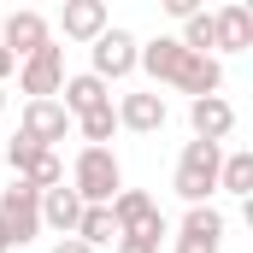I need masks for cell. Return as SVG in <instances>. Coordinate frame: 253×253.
<instances>
[{
  "label": "cell",
  "instance_id": "11",
  "mask_svg": "<svg viewBox=\"0 0 253 253\" xmlns=\"http://www.w3.org/2000/svg\"><path fill=\"white\" fill-rule=\"evenodd\" d=\"M177 253H224V212L218 206H189V218L177 230Z\"/></svg>",
  "mask_w": 253,
  "mask_h": 253
},
{
  "label": "cell",
  "instance_id": "5",
  "mask_svg": "<svg viewBox=\"0 0 253 253\" xmlns=\"http://www.w3.org/2000/svg\"><path fill=\"white\" fill-rule=\"evenodd\" d=\"M135 53H141V42H135L129 30H118V24H106V30L88 42V59H94V71H88V77L118 83V77H129V71H135Z\"/></svg>",
  "mask_w": 253,
  "mask_h": 253
},
{
  "label": "cell",
  "instance_id": "9",
  "mask_svg": "<svg viewBox=\"0 0 253 253\" xmlns=\"http://www.w3.org/2000/svg\"><path fill=\"white\" fill-rule=\"evenodd\" d=\"M47 42H53V30H47V18H42V12H30V6H24V12H6V18H0V47H6L12 59H30V53H36V47H47Z\"/></svg>",
  "mask_w": 253,
  "mask_h": 253
},
{
  "label": "cell",
  "instance_id": "19",
  "mask_svg": "<svg viewBox=\"0 0 253 253\" xmlns=\"http://www.w3.org/2000/svg\"><path fill=\"white\" fill-rule=\"evenodd\" d=\"M218 189L253 200V153H224V165H218Z\"/></svg>",
  "mask_w": 253,
  "mask_h": 253
},
{
  "label": "cell",
  "instance_id": "24",
  "mask_svg": "<svg viewBox=\"0 0 253 253\" xmlns=\"http://www.w3.org/2000/svg\"><path fill=\"white\" fill-rule=\"evenodd\" d=\"M53 253H94V248H83L77 236H65V242H53Z\"/></svg>",
  "mask_w": 253,
  "mask_h": 253
},
{
  "label": "cell",
  "instance_id": "21",
  "mask_svg": "<svg viewBox=\"0 0 253 253\" xmlns=\"http://www.w3.org/2000/svg\"><path fill=\"white\" fill-rule=\"evenodd\" d=\"M189 53H212V12H194V18H183V36H177Z\"/></svg>",
  "mask_w": 253,
  "mask_h": 253
},
{
  "label": "cell",
  "instance_id": "23",
  "mask_svg": "<svg viewBox=\"0 0 253 253\" xmlns=\"http://www.w3.org/2000/svg\"><path fill=\"white\" fill-rule=\"evenodd\" d=\"M165 12H171V18H194V12H200V0H165Z\"/></svg>",
  "mask_w": 253,
  "mask_h": 253
},
{
  "label": "cell",
  "instance_id": "8",
  "mask_svg": "<svg viewBox=\"0 0 253 253\" xmlns=\"http://www.w3.org/2000/svg\"><path fill=\"white\" fill-rule=\"evenodd\" d=\"M112 224H118V236H165V212L153 206L147 189H118L112 194Z\"/></svg>",
  "mask_w": 253,
  "mask_h": 253
},
{
  "label": "cell",
  "instance_id": "2",
  "mask_svg": "<svg viewBox=\"0 0 253 253\" xmlns=\"http://www.w3.org/2000/svg\"><path fill=\"white\" fill-rule=\"evenodd\" d=\"M71 189H77L83 206H112V194L124 189L118 153H112V147H83L77 165H71Z\"/></svg>",
  "mask_w": 253,
  "mask_h": 253
},
{
  "label": "cell",
  "instance_id": "14",
  "mask_svg": "<svg viewBox=\"0 0 253 253\" xmlns=\"http://www.w3.org/2000/svg\"><path fill=\"white\" fill-rule=\"evenodd\" d=\"M112 112H118V124H124V129L153 135V129H165V94H159V88H141V94H124Z\"/></svg>",
  "mask_w": 253,
  "mask_h": 253
},
{
  "label": "cell",
  "instance_id": "1",
  "mask_svg": "<svg viewBox=\"0 0 253 253\" xmlns=\"http://www.w3.org/2000/svg\"><path fill=\"white\" fill-rule=\"evenodd\" d=\"M135 71H147L153 83L183 88V94H194V100H206V94L224 88V65L212 59V53H189L177 36H153V42L135 53Z\"/></svg>",
  "mask_w": 253,
  "mask_h": 253
},
{
  "label": "cell",
  "instance_id": "7",
  "mask_svg": "<svg viewBox=\"0 0 253 253\" xmlns=\"http://www.w3.org/2000/svg\"><path fill=\"white\" fill-rule=\"evenodd\" d=\"M18 88H24L30 100H53V94L65 88V47H59V42L36 47L30 59L18 65Z\"/></svg>",
  "mask_w": 253,
  "mask_h": 253
},
{
  "label": "cell",
  "instance_id": "27",
  "mask_svg": "<svg viewBox=\"0 0 253 253\" xmlns=\"http://www.w3.org/2000/svg\"><path fill=\"white\" fill-rule=\"evenodd\" d=\"M0 112H6V88H0Z\"/></svg>",
  "mask_w": 253,
  "mask_h": 253
},
{
  "label": "cell",
  "instance_id": "4",
  "mask_svg": "<svg viewBox=\"0 0 253 253\" xmlns=\"http://www.w3.org/2000/svg\"><path fill=\"white\" fill-rule=\"evenodd\" d=\"M0 165H12V171H18V183H30L36 194H47V189H59V183H65L59 153H53V147H36V141H24V135L0 147Z\"/></svg>",
  "mask_w": 253,
  "mask_h": 253
},
{
  "label": "cell",
  "instance_id": "13",
  "mask_svg": "<svg viewBox=\"0 0 253 253\" xmlns=\"http://www.w3.org/2000/svg\"><path fill=\"white\" fill-rule=\"evenodd\" d=\"M189 124H194V141H212V147H224V135L236 129V106H230L224 94L189 100Z\"/></svg>",
  "mask_w": 253,
  "mask_h": 253
},
{
  "label": "cell",
  "instance_id": "25",
  "mask_svg": "<svg viewBox=\"0 0 253 253\" xmlns=\"http://www.w3.org/2000/svg\"><path fill=\"white\" fill-rule=\"evenodd\" d=\"M12 71H18V59H12V53H6V47H0V83H6V77H12Z\"/></svg>",
  "mask_w": 253,
  "mask_h": 253
},
{
  "label": "cell",
  "instance_id": "15",
  "mask_svg": "<svg viewBox=\"0 0 253 253\" xmlns=\"http://www.w3.org/2000/svg\"><path fill=\"white\" fill-rule=\"evenodd\" d=\"M65 100V112H71V124H77V118H88V112H100V106H112V94H106V83H100V77H88V71H83V77H65V88H59Z\"/></svg>",
  "mask_w": 253,
  "mask_h": 253
},
{
  "label": "cell",
  "instance_id": "28",
  "mask_svg": "<svg viewBox=\"0 0 253 253\" xmlns=\"http://www.w3.org/2000/svg\"><path fill=\"white\" fill-rule=\"evenodd\" d=\"M0 18H6V12H0Z\"/></svg>",
  "mask_w": 253,
  "mask_h": 253
},
{
  "label": "cell",
  "instance_id": "6",
  "mask_svg": "<svg viewBox=\"0 0 253 253\" xmlns=\"http://www.w3.org/2000/svg\"><path fill=\"white\" fill-rule=\"evenodd\" d=\"M0 224H6L12 248H30V242H36V230H42V194L30 189V183L0 189Z\"/></svg>",
  "mask_w": 253,
  "mask_h": 253
},
{
  "label": "cell",
  "instance_id": "22",
  "mask_svg": "<svg viewBox=\"0 0 253 253\" xmlns=\"http://www.w3.org/2000/svg\"><path fill=\"white\" fill-rule=\"evenodd\" d=\"M159 242H165V236H118L112 248L118 253H159Z\"/></svg>",
  "mask_w": 253,
  "mask_h": 253
},
{
  "label": "cell",
  "instance_id": "17",
  "mask_svg": "<svg viewBox=\"0 0 253 253\" xmlns=\"http://www.w3.org/2000/svg\"><path fill=\"white\" fill-rule=\"evenodd\" d=\"M77 218H83V200H77V189H47L42 194V224H47V230H53V236H77Z\"/></svg>",
  "mask_w": 253,
  "mask_h": 253
},
{
  "label": "cell",
  "instance_id": "10",
  "mask_svg": "<svg viewBox=\"0 0 253 253\" xmlns=\"http://www.w3.org/2000/svg\"><path fill=\"white\" fill-rule=\"evenodd\" d=\"M24 141H36V147H53L71 135V112H65L59 100H24V124H18Z\"/></svg>",
  "mask_w": 253,
  "mask_h": 253
},
{
  "label": "cell",
  "instance_id": "3",
  "mask_svg": "<svg viewBox=\"0 0 253 253\" xmlns=\"http://www.w3.org/2000/svg\"><path fill=\"white\" fill-rule=\"evenodd\" d=\"M218 165H224V147H212V141H189L183 159H177V194H183L189 206H206V200L218 194Z\"/></svg>",
  "mask_w": 253,
  "mask_h": 253
},
{
  "label": "cell",
  "instance_id": "18",
  "mask_svg": "<svg viewBox=\"0 0 253 253\" xmlns=\"http://www.w3.org/2000/svg\"><path fill=\"white\" fill-rule=\"evenodd\" d=\"M77 242H83V248H106V242H118L112 206H83V218H77Z\"/></svg>",
  "mask_w": 253,
  "mask_h": 253
},
{
  "label": "cell",
  "instance_id": "16",
  "mask_svg": "<svg viewBox=\"0 0 253 253\" xmlns=\"http://www.w3.org/2000/svg\"><path fill=\"white\" fill-rule=\"evenodd\" d=\"M59 30H65V42H94L106 30V0H65Z\"/></svg>",
  "mask_w": 253,
  "mask_h": 253
},
{
  "label": "cell",
  "instance_id": "20",
  "mask_svg": "<svg viewBox=\"0 0 253 253\" xmlns=\"http://www.w3.org/2000/svg\"><path fill=\"white\" fill-rule=\"evenodd\" d=\"M77 129H83V141H88V147H106V141H112V129H118V112H112V106H100V112L77 118Z\"/></svg>",
  "mask_w": 253,
  "mask_h": 253
},
{
  "label": "cell",
  "instance_id": "26",
  "mask_svg": "<svg viewBox=\"0 0 253 253\" xmlns=\"http://www.w3.org/2000/svg\"><path fill=\"white\" fill-rule=\"evenodd\" d=\"M0 253H12V236H6V224H0Z\"/></svg>",
  "mask_w": 253,
  "mask_h": 253
},
{
  "label": "cell",
  "instance_id": "12",
  "mask_svg": "<svg viewBox=\"0 0 253 253\" xmlns=\"http://www.w3.org/2000/svg\"><path fill=\"white\" fill-rule=\"evenodd\" d=\"M212 47L218 53H248L253 47V6L230 0V6L212 12Z\"/></svg>",
  "mask_w": 253,
  "mask_h": 253
}]
</instances>
